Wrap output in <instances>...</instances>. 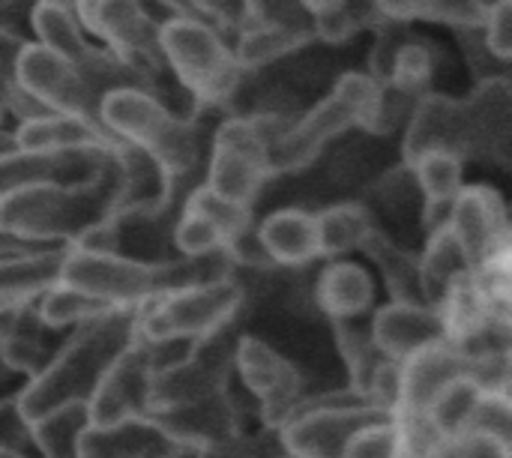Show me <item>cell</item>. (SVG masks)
Returning a JSON list of instances; mask_svg holds the SVG:
<instances>
[{
	"label": "cell",
	"mask_w": 512,
	"mask_h": 458,
	"mask_svg": "<svg viewBox=\"0 0 512 458\" xmlns=\"http://www.w3.org/2000/svg\"><path fill=\"white\" fill-rule=\"evenodd\" d=\"M105 312H111V306H105L102 300L72 288V285H51L39 300H36V315L48 330H69V327H81L87 321L102 318Z\"/></svg>",
	"instance_id": "4dcf8cb0"
},
{
	"label": "cell",
	"mask_w": 512,
	"mask_h": 458,
	"mask_svg": "<svg viewBox=\"0 0 512 458\" xmlns=\"http://www.w3.org/2000/svg\"><path fill=\"white\" fill-rule=\"evenodd\" d=\"M15 144L24 150H63V147H87V144H111L87 123L66 114H45L39 120L18 123L12 132ZM120 144V141H117Z\"/></svg>",
	"instance_id": "f546056e"
},
{
	"label": "cell",
	"mask_w": 512,
	"mask_h": 458,
	"mask_svg": "<svg viewBox=\"0 0 512 458\" xmlns=\"http://www.w3.org/2000/svg\"><path fill=\"white\" fill-rule=\"evenodd\" d=\"M399 402H402V363L384 360L372 372V378L363 390V405H369L372 411H378L384 417H396Z\"/></svg>",
	"instance_id": "b9f144b4"
},
{
	"label": "cell",
	"mask_w": 512,
	"mask_h": 458,
	"mask_svg": "<svg viewBox=\"0 0 512 458\" xmlns=\"http://www.w3.org/2000/svg\"><path fill=\"white\" fill-rule=\"evenodd\" d=\"M468 432H477V435L495 438V441H501V444H510V393H483L480 402H477V408H474V417H471V423H468Z\"/></svg>",
	"instance_id": "60d3db41"
},
{
	"label": "cell",
	"mask_w": 512,
	"mask_h": 458,
	"mask_svg": "<svg viewBox=\"0 0 512 458\" xmlns=\"http://www.w3.org/2000/svg\"><path fill=\"white\" fill-rule=\"evenodd\" d=\"M18 144H15V135L9 132V129H3L0 126V156H6V153H12Z\"/></svg>",
	"instance_id": "6f0895ef"
},
{
	"label": "cell",
	"mask_w": 512,
	"mask_h": 458,
	"mask_svg": "<svg viewBox=\"0 0 512 458\" xmlns=\"http://www.w3.org/2000/svg\"><path fill=\"white\" fill-rule=\"evenodd\" d=\"M30 249H39V246L21 243V240L9 237L6 231H0V258H6V255H15V252H30Z\"/></svg>",
	"instance_id": "f5cc1de1"
},
{
	"label": "cell",
	"mask_w": 512,
	"mask_h": 458,
	"mask_svg": "<svg viewBox=\"0 0 512 458\" xmlns=\"http://www.w3.org/2000/svg\"><path fill=\"white\" fill-rule=\"evenodd\" d=\"M120 186L123 171L114 144L111 165L90 183L39 186L0 198V231L39 249L75 246L87 231L117 219Z\"/></svg>",
	"instance_id": "7a4b0ae2"
},
{
	"label": "cell",
	"mask_w": 512,
	"mask_h": 458,
	"mask_svg": "<svg viewBox=\"0 0 512 458\" xmlns=\"http://www.w3.org/2000/svg\"><path fill=\"white\" fill-rule=\"evenodd\" d=\"M183 213L204 216L207 222H213V225L225 234V240H228V243H231L237 234H243L246 228H252V225H255V222H252V210L237 207V204H231V201H225V198L213 195L204 183H198V186H192V189L186 192ZM228 243H225V246H228Z\"/></svg>",
	"instance_id": "8d00e7d4"
},
{
	"label": "cell",
	"mask_w": 512,
	"mask_h": 458,
	"mask_svg": "<svg viewBox=\"0 0 512 458\" xmlns=\"http://www.w3.org/2000/svg\"><path fill=\"white\" fill-rule=\"evenodd\" d=\"M375 228L378 225L372 210L354 201H342L315 213L318 258H345L351 252H360V246Z\"/></svg>",
	"instance_id": "484cf974"
},
{
	"label": "cell",
	"mask_w": 512,
	"mask_h": 458,
	"mask_svg": "<svg viewBox=\"0 0 512 458\" xmlns=\"http://www.w3.org/2000/svg\"><path fill=\"white\" fill-rule=\"evenodd\" d=\"M243 303L246 291L231 276L186 285L138 309V339L150 345L177 339H207L231 327Z\"/></svg>",
	"instance_id": "ba28073f"
},
{
	"label": "cell",
	"mask_w": 512,
	"mask_h": 458,
	"mask_svg": "<svg viewBox=\"0 0 512 458\" xmlns=\"http://www.w3.org/2000/svg\"><path fill=\"white\" fill-rule=\"evenodd\" d=\"M228 276L225 255L210 258H171V261H141L123 252H87L66 249L60 282L72 285L111 309L144 306L171 291L195 282Z\"/></svg>",
	"instance_id": "3957f363"
},
{
	"label": "cell",
	"mask_w": 512,
	"mask_h": 458,
	"mask_svg": "<svg viewBox=\"0 0 512 458\" xmlns=\"http://www.w3.org/2000/svg\"><path fill=\"white\" fill-rule=\"evenodd\" d=\"M477 3H480V9H483V15H486L489 9H495V6H498V3H504V0H477Z\"/></svg>",
	"instance_id": "91938a15"
},
{
	"label": "cell",
	"mask_w": 512,
	"mask_h": 458,
	"mask_svg": "<svg viewBox=\"0 0 512 458\" xmlns=\"http://www.w3.org/2000/svg\"><path fill=\"white\" fill-rule=\"evenodd\" d=\"M426 458H512V450L510 444H501L495 438L462 432V435L438 438Z\"/></svg>",
	"instance_id": "ee69618b"
},
{
	"label": "cell",
	"mask_w": 512,
	"mask_h": 458,
	"mask_svg": "<svg viewBox=\"0 0 512 458\" xmlns=\"http://www.w3.org/2000/svg\"><path fill=\"white\" fill-rule=\"evenodd\" d=\"M78 24L81 30L99 36L105 48L126 66L132 69L144 90L168 105L171 111L183 117L201 114L195 102L180 90L174 81L165 51H162V36L159 27L162 21L138 0H78Z\"/></svg>",
	"instance_id": "5b68a950"
},
{
	"label": "cell",
	"mask_w": 512,
	"mask_h": 458,
	"mask_svg": "<svg viewBox=\"0 0 512 458\" xmlns=\"http://www.w3.org/2000/svg\"><path fill=\"white\" fill-rule=\"evenodd\" d=\"M27 42H33V39L0 27V102L18 84V57Z\"/></svg>",
	"instance_id": "c3c4849f"
},
{
	"label": "cell",
	"mask_w": 512,
	"mask_h": 458,
	"mask_svg": "<svg viewBox=\"0 0 512 458\" xmlns=\"http://www.w3.org/2000/svg\"><path fill=\"white\" fill-rule=\"evenodd\" d=\"M39 6H51V9H60L66 15H72L78 21V0H36Z\"/></svg>",
	"instance_id": "db71d44e"
},
{
	"label": "cell",
	"mask_w": 512,
	"mask_h": 458,
	"mask_svg": "<svg viewBox=\"0 0 512 458\" xmlns=\"http://www.w3.org/2000/svg\"><path fill=\"white\" fill-rule=\"evenodd\" d=\"M147 417L186 453H198L210 444H219L243 432L240 405L234 402L231 390H222L216 396H207L180 408L156 411Z\"/></svg>",
	"instance_id": "e0dca14e"
},
{
	"label": "cell",
	"mask_w": 512,
	"mask_h": 458,
	"mask_svg": "<svg viewBox=\"0 0 512 458\" xmlns=\"http://www.w3.org/2000/svg\"><path fill=\"white\" fill-rule=\"evenodd\" d=\"M102 123L114 141L135 147L168 177L171 189H192L195 174H204V126L153 99L144 90H114L102 99Z\"/></svg>",
	"instance_id": "277c9868"
},
{
	"label": "cell",
	"mask_w": 512,
	"mask_h": 458,
	"mask_svg": "<svg viewBox=\"0 0 512 458\" xmlns=\"http://www.w3.org/2000/svg\"><path fill=\"white\" fill-rule=\"evenodd\" d=\"M378 99V84L366 72H345L333 87L276 138L270 147L273 174H297L309 168L333 141L354 129H366Z\"/></svg>",
	"instance_id": "8992f818"
},
{
	"label": "cell",
	"mask_w": 512,
	"mask_h": 458,
	"mask_svg": "<svg viewBox=\"0 0 512 458\" xmlns=\"http://www.w3.org/2000/svg\"><path fill=\"white\" fill-rule=\"evenodd\" d=\"M447 228L462 243L471 267H483L492 258L510 255V216L498 189L474 183L462 186L453 198Z\"/></svg>",
	"instance_id": "9a60e30c"
},
{
	"label": "cell",
	"mask_w": 512,
	"mask_h": 458,
	"mask_svg": "<svg viewBox=\"0 0 512 458\" xmlns=\"http://www.w3.org/2000/svg\"><path fill=\"white\" fill-rule=\"evenodd\" d=\"M186 3L192 6V12L198 18H204L207 24H213L234 45V36L246 24V15H243V9H240L237 0H186Z\"/></svg>",
	"instance_id": "f6af8a7d"
},
{
	"label": "cell",
	"mask_w": 512,
	"mask_h": 458,
	"mask_svg": "<svg viewBox=\"0 0 512 458\" xmlns=\"http://www.w3.org/2000/svg\"><path fill=\"white\" fill-rule=\"evenodd\" d=\"M147 414L111 426H84L78 435V458H186Z\"/></svg>",
	"instance_id": "d6986e66"
},
{
	"label": "cell",
	"mask_w": 512,
	"mask_h": 458,
	"mask_svg": "<svg viewBox=\"0 0 512 458\" xmlns=\"http://www.w3.org/2000/svg\"><path fill=\"white\" fill-rule=\"evenodd\" d=\"M297 3H300L312 18H318V15H321V12H327L336 0H297Z\"/></svg>",
	"instance_id": "11a10c76"
},
{
	"label": "cell",
	"mask_w": 512,
	"mask_h": 458,
	"mask_svg": "<svg viewBox=\"0 0 512 458\" xmlns=\"http://www.w3.org/2000/svg\"><path fill=\"white\" fill-rule=\"evenodd\" d=\"M483 33H486V45L489 51L501 60L510 63L512 57V0L498 3L495 9L486 12L483 18Z\"/></svg>",
	"instance_id": "7dc6e473"
},
{
	"label": "cell",
	"mask_w": 512,
	"mask_h": 458,
	"mask_svg": "<svg viewBox=\"0 0 512 458\" xmlns=\"http://www.w3.org/2000/svg\"><path fill=\"white\" fill-rule=\"evenodd\" d=\"M0 458H30L27 453H18V450H0Z\"/></svg>",
	"instance_id": "94428289"
},
{
	"label": "cell",
	"mask_w": 512,
	"mask_h": 458,
	"mask_svg": "<svg viewBox=\"0 0 512 458\" xmlns=\"http://www.w3.org/2000/svg\"><path fill=\"white\" fill-rule=\"evenodd\" d=\"M408 168L414 171L423 204H453L465 186V162L450 153H426Z\"/></svg>",
	"instance_id": "d590c367"
},
{
	"label": "cell",
	"mask_w": 512,
	"mask_h": 458,
	"mask_svg": "<svg viewBox=\"0 0 512 458\" xmlns=\"http://www.w3.org/2000/svg\"><path fill=\"white\" fill-rule=\"evenodd\" d=\"M63 255L66 246H51L0 258V312L36 303L51 285H57Z\"/></svg>",
	"instance_id": "603a6c76"
},
{
	"label": "cell",
	"mask_w": 512,
	"mask_h": 458,
	"mask_svg": "<svg viewBox=\"0 0 512 458\" xmlns=\"http://www.w3.org/2000/svg\"><path fill=\"white\" fill-rule=\"evenodd\" d=\"M468 375V357L453 342H438L402 363V402L399 414L426 417L432 402L459 378Z\"/></svg>",
	"instance_id": "ac0fdd59"
},
{
	"label": "cell",
	"mask_w": 512,
	"mask_h": 458,
	"mask_svg": "<svg viewBox=\"0 0 512 458\" xmlns=\"http://www.w3.org/2000/svg\"><path fill=\"white\" fill-rule=\"evenodd\" d=\"M114 144H87L63 150H24L0 156V198L39 186H78L96 180L111 165Z\"/></svg>",
	"instance_id": "7c38bea8"
},
{
	"label": "cell",
	"mask_w": 512,
	"mask_h": 458,
	"mask_svg": "<svg viewBox=\"0 0 512 458\" xmlns=\"http://www.w3.org/2000/svg\"><path fill=\"white\" fill-rule=\"evenodd\" d=\"M360 252L381 273V279L390 291V303H426L423 291H420V255L417 252L405 249L381 228H375L366 237Z\"/></svg>",
	"instance_id": "d4e9b609"
},
{
	"label": "cell",
	"mask_w": 512,
	"mask_h": 458,
	"mask_svg": "<svg viewBox=\"0 0 512 458\" xmlns=\"http://www.w3.org/2000/svg\"><path fill=\"white\" fill-rule=\"evenodd\" d=\"M237 339L240 336H234L231 327H225L207 339H198L189 357L177 366L153 372L147 384V414L180 408L228 390V381L234 375Z\"/></svg>",
	"instance_id": "30bf717a"
},
{
	"label": "cell",
	"mask_w": 512,
	"mask_h": 458,
	"mask_svg": "<svg viewBox=\"0 0 512 458\" xmlns=\"http://www.w3.org/2000/svg\"><path fill=\"white\" fill-rule=\"evenodd\" d=\"M486 390L474 381V378H459L453 381L435 402L432 408L426 411V420L429 426L441 435V438H450V435H462L468 432V423L474 417V408L480 402Z\"/></svg>",
	"instance_id": "e575fe53"
},
{
	"label": "cell",
	"mask_w": 512,
	"mask_h": 458,
	"mask_svg": "<svg viewBox=\"0 0 512 458\" xmlns=\"http://www.w3.org/2000/svg\"><path fill=\"white\" fill-rule=\"evenodd\" d=\"M474 120V159L510 168L512 87L510 75L480 81L468 96Z\"/></svg>",
	"instance_id": "44dd1931"
},
{
	"label": "cell",
	"mask_w": 512,
	"mask_h": 458,
	"mask_svg": "<svg viewBox=\"0 0 512 458\" xmlns=\"http://www.w3.org/2000/svg\"><path fill=\"white\" fill-rule=\"evenodd\" d=\"M456 33V42L462 48V57H465V66L471 69L474 81H489V78H504L510 75V63H501L489 45H486V33H483V24L477 27H459L453 30Z\"/></svg>",
	"instance_id": "ab89813d"
},
{
	"label": "cell",
	"mask_w": 512,
	"mask_h": 458,
	"mask_svg": "<svg viewBox=\"0 0 512 458\" xmlns=\"http://www.w3.org/2000/svg\"><path fill=\"white\" fill-rule=\"evenodd\" d=\"M18 81L51 111L66 114L81 123H87L93 132H99L105 141L117 144L111 132L102 123V99L105 93L90 84L75 66H69L63 57L51 54L48 48L27 42L18 57Z\"/></svg>",
	"instance_id": "8fae6325"
},
{
	"label": "cell",
	"mask_w": 512,
	"mask_h": 458,
	"mask_svg": "<svg viewBox=\"0 0 512 458\" xmlns=\"http://www.w3.org/2000/svg\"><path fill=\"white\" fill-rule=\"evenodd\" d=\"M3 378H9V372H6V369H3V363H0V381H3Z\"/></svg>",
	"instance_id": "6125c7cd"
},
{
	"label": "cell",
	"mask_w": 512,
	"mask_h": 458,
	"mask_svg": "<svg viewBox=\"0 0 512 458\" xmlns=\"http://www.w3.org/2000/svg\"><path fill=\"white\" fill-rule=\"evenodd\" d=\"M471 270L474 267H471L462 243L456 240V234L447 225L432 231L426 240V249L420 255V291H423L426 306L435 309L441 303V297L450 291V285Z\"/></svg>",
	"instance_id": "4316f807"
},
{
	"label": "cell",
	"mask_w": 512,
	"mask_h": 458,
	"mask_svg": "<svg viewBox=\"0 0 512 458\" xmlns=\"http://www.w3.org/2000/svg\"><path fill=\"white\" fill-rule=\"evenodd\" d=\"M378 297L375 276L357 261H330L315 279V303L330 321L363 318Z\"/></svg>",
	"instance_id": "7402d4cb"
},
{
	"label": "cell",
	"mask_w": 512,
	"mask_h": 458,
	"mask_svg": "<svg viewBox=\"0 0 512 458\" xmlns=\"http://www.w3.org/2000/svg\"><path fill=\"white\" fill-rule=\"evenodd\" d=\"M426 153H450L459 162H474V123L465 96L426 93L414 105L405 123L402 162L414 165Z\"/></svg>",
	"instance_id": "5bb4252c"
},
{
	"label": "cell",
	"mask_w": 512,
	"mask_h": 458,
	"mask_svg": "<svg viewBox=\"0 0 512 458\" xmlns=\"http://www.w3.org/2000/svg\"><path fill=\"white\" fill-rule=\"evenodd\" d=\"M225 234L207 222L204 216L195 213H180V222L174 225V249L180 258H210L222 255L225 249Z\"/></svg>",
	"instance_id": "f35d334b"
},
{
	"label": "cell",
	"mask_w": 512,
	"mask_h": 458,
	"mask_svg": "<svg viewBox=\"0 0 512 458\" xmlns=\"http://www.w3.org/2000/svg\"><path fill=\"white\" fill-rule=\"evenodd\" d=\"M153 375V357L147 342L135 339L117 363L105 372L102 384L87 402L90 426H111L129 417L147 414V384Z\"/></svg>",
	"instance_id": "2e32d148"
},
{
	"label": "cell",
	"mask_w": 512,
	"mask_h": 458,
	"mask_svg": "<svg viewBox=\"0 0 512 458\" xmlns=\"http://www.w3.org/2000/svg\"><path fill=\"white\" fill-rule=\"evenodd\" d=\"M138 309H111L96 321L75 327V333L54 348L48 366L18 393V408L27 423H36L60 408L87 405L105 372L138 339Z\"/></svg>",
	"instance_id": "6da1fadb"
},
{
	"label": "cell",
	"mask_w": 512,
	"mask_h": 458,
	"mask_svg": "<svg viewBox=\"0 0 512 458\" xmlns=\"http://www.w3.org/2000/svg\"><path fill=\"white\" fill-rule=\"evenodd\" d=\"M192 458H249V435L240 432L234 438H225L219 444H210V447L192 453Z\"/></svg>",
	"instance_id": "816d5d0a"
},
{
	"label": "cell",
	"mask_w": 512,
	"mask_h": 458,
	"mask_svg": "<svg viewBox=\"0 0 512 458\" xmlns=\"http://www.w3.org/2000/svg\"><path fill=\"white\" fill-rule=\"evenodd\" d=\"M249 458H294L285 447L279 429L264 426L258 435H249Z\"/></svg>",
	"instance_id": "f907efd6"
},
{
	"label": "cell",
	"mask_w": 512,
	"mask_h": 458,
	"mask_svg": "<svg viewBox=\"0 0 512 458\" xmlns=\"http://www.w3.org/2000/svg\"><path fill=\"white\" fill-rule=\"evenodd\" d=\"M36 0H0V27L30 39V12Z\"/></svg>",
	"instance_id": "681fc988"
},
{
	"label": "cell",
	"mask_w": 512,
	"mask_h": 458,
	"mask_svg": "<svg viewBox=\"0 0 512 458\" xmlns=\"http://www.w3.org/2000/svg\"><path fill=\"white\" fill-rule=\"evenodd\" d=\"M333 333H336V345L339 354L348 366V390L363 402V390L372 378V372L387 360L378 345L372 342L369 327H360L357 318L354 321H333Z\"/></svg>",
	"instance_id": "1f68e13d"
},
{
	"label": "cell",
	"mask_w": 512,
	"mask_h": 458,
	"mask_svg": "<svg viewBox=\"0 0 512 458\" xmlns=\"http://www.w3.org/2000/svg\"><path fill=\"white\" fill-rule=\"evenodd\" d=\"M384 21L387 18H384L378 0H336L327 12L312 18L315 36L324 45H342L363 30H375Z\"/></svg>",
	"instance_id": "d6a6232c"
},
{
	"label": "cell",
	"mask_w": 512,
	"mask_h": 458,
	"mask_svg": "<svg viewBox=\"0 0 512 458\" xmlns=\"http://www.w3.org/2000/svg\"><path fill=\"white\" fill-rule=\"evenodd\" d=\"M33 447L30 423L24 420L18 408V393L12 399H0V450H18L27 453Z\"/></svg>",
	"instance_id": "bcb514c9"
},
{
	"label": "cell",
	"mask_w": 512,
	"mask_h": 458,
	"mask_svg": "<svg viewBox=\"0 0 512 458\" xmlns=\"http://www.w3.org/2000/svg\"><path fill=\"white\" fill-rule=\"evenodd\" d=\"M246 24L255 27H285V30H300V33H315L312 15L297 3V0H237ZM318 39V36H315Z\"/></svg>",
	"instance_id": "74e56055"
},
{
	"label": "cell",
	"mask_w": 512,
	"mask_h": 458,
	"mask_svg": "<svg viewBox=\"0 0 512 458\" xmlns=\"http://www.w3.org/2000/svg\"><path fill=\"white\" fill-rule=\"evenodd\" d=\"M87 426V405L60 408L30 423L33 450L42 458H78V435Z\"/></svg>",
	"instance_id": "836d02e7"
},
{
	"label": "cell",
	"mask_w": 512,
	"mask_h": 458,
	"mask_svg": "<svg viewBox=\"0 0 512 458\" xmlns=\"http://www.w3.org/2000/svg\"><path fill=\"white\" fill-rule=\"evenodd\" d=\"M384 18L402 24H441L450 30L483 24V9L477 0H378Z\"/></svg>",
	"instance_id": "f1b7e54d"
},
{
	"label": "cell",
	"mask_w": 512,
	"mask_h": 458,
	"mask_svg": "<svg viewBox=\"0 0 512 458\" xmlns=\"http://www.w3.org/2000/svg\"><path fill=\"white\" fill-rule=\"evenodd\" d=\"M234 372L240 375L243 387L258 399L261 420L270 429H279L294 411V405L303 399V375L297 372V366L258 336L237 339Z\"/></svg>",
	"instance_id": "4fadbf2b"
},
{
	"label": "cell",
	"mask_w": 512,
	"mask_h": 458,
	"mask_svg": "<svg viewBox=\"0 0 512 458\" xmlns=\"http://www.w3.org/2000/svg\"><path fill=\"white\" fill-rule=\"evenodd\" d=\"M378 420L393 417L372 411L351 390H342L321 399H300L279 426V435L294 458H345L351 438Z\"/></svg>",
	"instance_id": "9c48e42d"
},
{
	"label": "cell",
	"mask_w": 512,
	"mask_h": 458,
	"mask_svg": "<svg viewBox=\"0 0 512 458\" xmlns=\"http://www.w3.org/2000/svg\"><path fill=\"white\" fill-rule=\"evenodd\" d=\"M138 3H144V6H147V9H150L156 18H159V21H168V18H174V12H171V9H168L162 0H138Z\"/></svg>",
	"instance_id": "9f6ffc18"
},
{
	"label": "cell",
	"mask_w": 512,
	"mask_h": 458,
	"mask_svg": "<svg viewBox=\"0 0 512 458\" xmlns=\"http://www.w3.org/2000/svg\"><path fill=\"white\" fill-rule=\"evenodd\" d=\"M258 240L276 267H306L318 258L315 213L282 207L258 225Z\"/></svg>",
	"instance_id": "cb8c5ba5"
},
{
	"label": "cell",
	"mask_w": 512,
	"mask_h": 458,
	"mask_svg": "<svg viewBox=\"0 0 512 458\" xmlns=\"http://www.w3.org/2000/svg\"><path fill=\"white\" fill-rule=\"evenodd\" d=\"M162 3H165L174 15H195V12H192V6H189L186 0H162Z\"/></svg>",
	"instance_id": "680465c9"
},
{
	"label": "cell",
	"mask_w": 512,
	"mask_h": 458,
	"mask_svg": "<svg viewBox=\"0 0 512 458\" xmlns=\"http://www.w3.org/2000/svg\"><path fill=\"white\" fill-rule=\"evenodd\" d=\"M345 458H402V438H399V426L393 420H378L366 429H360Z\"/></svg>",
	"instance_id": "7bdbcfd3"
},
{
	"label": "cell",
	"mask_w": 512,
	"mask_h": 458,
	"mask_svg": "<svg viewBox=\"0 0 512 458\" xmlns=\"http://www.w3.org/2000/svg\"><path fill=\"white\" fill-rule=\"evenodd\" d=\"M186 458H192V456H186Z\"/></svg>",
	"instance_id": "be15d7a7"
},
{
	"label": "cell",
	"mask_w": 512,
	"mask_h": 458,
	"mask_svg": "<svg viewBox=\"0 0 512 458\" xmlns=\"http://www.w3.org/2000/svg\"><path fill=\"white\" fill-rule=\"evenodd\" d=\"M372 342L387 360L405 363L417 351L447 342L441 315L426 303H387L369 324Z\"/></svg>",
	"instance_id": "ffe728a7"
},
{
	"label": "cell",
	"mask_w": 512,
	"mask_h": 458,
	"mask_svg": "<svg viewBox=\"0 0 512 458\" xmlns=\"http://www.w3.org/2000/svg\"><path fill=\"white\" fill-rule=\"evenodd\" d=\"M159 36L174 81L198 111L225 108L237 96L243 69L231 42L213 24L198 15H174L162 21Z\"/></svg>",
	"instance_id": "52a82bcc"
},
{
	"label": "cell",
	"mask_w": 512,
	"mask_h": 458,
	"mask_svg": "<svg viewBox=\"0 0 512 458\" xmlns=\"http://www.w3.org/2000/svg\"><path fill=\"white\" fill-rule=\"evenodd\" d=\"M315 33H300V30H285V27H255L243 24L240 33L234 36V57L243 72H258L264 66H273L303 48H309Z\"/></svg>",
	"instance_id": "83f0119b"
}]
</instances>
